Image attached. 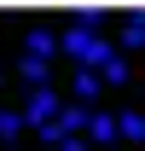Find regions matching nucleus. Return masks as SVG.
<instances>
[{"label":"nucleus","mask_w":145,"mask_h":151,"mask_svg":"<svg viewBox=\"0 0 145 151\" xmlns=\"http://www.w3.org/2000/svg\"><path fill=\"white\" fill-rule=\"evenodd\" d=\"M23 47H29V58H52L58 47H64V35H52V29H29V41H23Z\"/></svg>","instance_id":"obj_4"},{"label":"nucleus","mask_w":145,"mask_h":151,"mask_svg":"<svg viewBox=\"0 0 145 151\" xmlns=\"http://www.w3.org/2000/svg\"><path fill=\"white\" fill-rule=\"evenodd\" d=\"M52 116H58V93H52V87H35V93H29V105H23V122L47 128Z\"/></svg>","instance_id":"obj_2"},{"label":"nucleus","mask_w":145,"mask_h":151,"mask_svg":"<svg viewBox=\"0 0 145 151\" xmlns=\"http://www.w3.org/2000/svg\"><path fill=\"white\" fill-rule=\"evenodd\" d=\"M75 99H81V105L99 99V70H75Z\"/></svg>","instance_id":"obj_7"},{"label":"nucleus","mask_w":145,"mask_h":151,"mask_svg":"<svg viewBox=\"0 0 145 151\" xmlns=\"http://www.w3.org/2000/svg\"><path fill=\"white\" fill-rule=\"evenodd\" d=\"M122 41H128V47H145V12H128V23H122Z\"/></svg>","instance_id":"obj_9"},{"label":"nucleus","mask_w":145,"mask_h":151,"mask_svg":"<svg viewBox=\"0 0 145 151\" xmlns=\"http://www.w3.org/2000/svg\"><path fill=\"white\" fill-rule=\"evenodd\" d=\"M105 58H116V47L93 35V41H87V52H81V70H105Z\"/></svg>","instance_id":"obj_5"},{"label":"nucleus","mask_w":145,"mask_h":151,"mask_svg":"<svg viewBox=\"0 0 145 151\" xmlns=\"http://www.w3.org/2000/svg\"><path fill=\"white\" fill-rule=\"evenodd\" d=\"M116 122H122V139H139V134H145V116L139 111H122Z\"/></svg>","instance_id":"obj_12"},{"label":"nucleus","mask_w":145,"mask_h":151,"mask_svg":"<svg viewBox=\"0 0 145 151\" xmlns=\"http://www.w3.org/2000/svg\"><path fill=\"white\" fill-rule=\"evenodd\" d=\"M99 76H105L110 87H122V81H128V58H122V52H116V58H105V70H99Z\"/></svg>","instance_id":"obj_11"},{"label":"nucleus","mask_w":145,"mask_h":151,"mask_svg":"<svg viewBox=\"0 0 145 151\" xmlns=\"http://www.w3.org/2000/svg\"><path fill=\"white\" fill-rule=\"evenodd\" d=\"M87 41H93L87 29H70V35H64V52H75V58H81V52H87Z\"/></svg>","instance_id":"obj_13"},{"label":"nucleus","mask_w":145,"mask_h":151,"mask_svg":"<svg viewBox=\"0 0 145 151\" xmlns=\"http://www.w3.org/2000/svg\"><path fill=\"white\" fill-rule=\"evenodd\" d=\"M23 128H29V122H23V111H0V145H6V139H18Z\"/></svg>","instance_id":"obj_8"},{"label":"nucleus","mask_w":145,"mask_h":151,"mask_svg":"<svg viewBox=\"0 0 145 151\" xmlns=\"http://www.w3.org/2000/svg\"><path fill=\"white\" fill-rule=\"evenodd\" d=\"M18 76L29 81V93H35V87H47V58H23V64H18Z\"/></svg>","instance_id":"obj_6"},{"label":"nucleus","mask_w":145,"mask_h":151,"mask_svg":"<svg viewBox=\"0 0 145 151\" xmlns=\"http://www.w3.org/2000/svg\"><path fill=\"white\" fill-rule=\"evenodd\" d=\"M99 23H105V12H99V6H75V29L99 35Z\"/></svg>","instance_id":"obj_10"},{"label":"nucleus","mask_w":145,"mask_h":151,"mask_svg":"<svg viewBox=\"0 0 145 151\" xmlns=\"http://www.w3.org/2000/svg\"><path fill=\"white\" fill-rule=\"evenodd\" d=\"M87 139H93V145H116V139H122V122L105 116V111H93L87 116Z\"/></svg>","instance_id":"obj_3"},{"label":"nucleus","mask_w":145,"mask_h":151,"mask_svg":"<svg viewBox=\"0 0 145 151\" xmlns=\"http://www.w3.org/2000/svg\"><path fill=\"white\" fill-rule=\"evenodd\" d=\"M87 105H64V111L52 116V122H47V128H41V139H47V145H64V139H70V134H81L87 128Z\"/></svg>","instance_id":"obj_1"},{"label":"nucleus","mask_w":145,"mask_h":151,"mask_svg":"<svg viewBox=\"0 0 145 151\" xmlns=\"http://www.w3.org/2000/svg\"><path fill=\"white\" fill-rule=\"evenodd\" d=\"M58 151H93V139H81V134H70V139H64Z\"/></svg>","instance_id":"obj_14"}]
</instances>
